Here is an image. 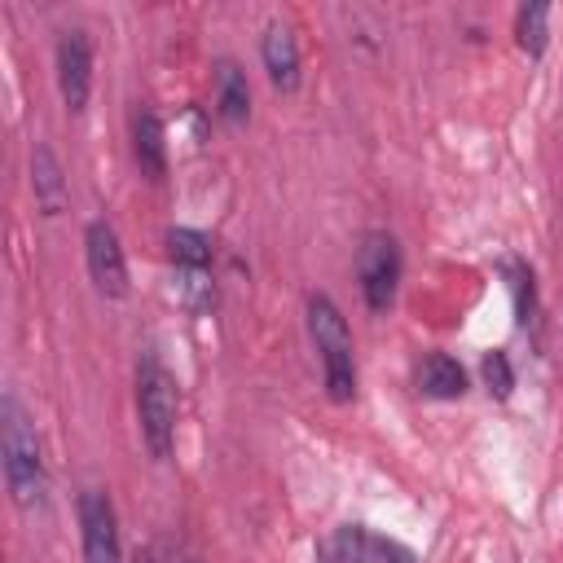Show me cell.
<instances>
[{
  "instance_id": "cell-1",
  "label": "cell",
  "mask_w": 563,
  "mask_h": 563,
  "mask_svg": "<svg viewBox=\"0 0 563 563\" xmlns=\"http://www.w3.org/2000/svg\"><path fill=\"white\" fill-rule=\"evenodd\" d=\"M0 453H4V484L18 506H35L44 497V462H40V440L26 418V409L4 396L0 405Z\"/></svg>"
},
{
  "instance_id": "cell-2",
  "label": "cell",
  "mask_w": 563,
  "mask_h": 563,
  "mask_svg": "<svg viewBox=\"0 0 563 563\" xmlns=\"http://www.w3.org/2000/svg\"><path fill=\"white\" fill-rule=\"evenodd\" d=\"M308 330L312 343L321 352V369H325V387L334 400H352L356 391V365H352V334L343 325V312L334 308L330 295H312L308 299Z\"/></svg>"
},
{
  "instance_id": "cell-3",
  "label": "cell",
  "mask_w": 563,
  "mask_h": 563,
  "mask_svg": "<svg viewBox=\"0 0 563 563\" xmlns=\"http://www.w3.org/2000/svg\"><path fill=\"white\" fill-rule=\"evenodd\" d=\"M136 413L150 453L163 462L176 440V378L163 369L158 356H141L136 365Z\"/></svg>"
},
{
  "instance_id": "cell-4",
  "label": "cell",
  "mask_w": 563,
  "mask_h": 563,
  "mask_svg": "<svg viewBox=\"0 0 563 563\" xmlns=\"http://www.w3.org/2000/svg\"><path fill=\"white\" fill-rule=\"evenodd\" d=\"M356 277H361V295L374 312H383L396 295V282H400V251H396V238L387 233H369L356 251Z\"/></svg>"
},
{
  "instance_id": "cell-5",
  "label": "cell",
  "mask_w": 563,
  "mask_h": 563,
  "mask_svg": "<svg viewBox=\"0 0 563 563\" xmlns=\"http://www.w3.org/2000/svg\"><path fill=\"white\" fill-rule=\"evenodd\" d=\"M79 532H84V563H123L114 506L101 488L79 493Z\"/></svg>"
},
{
  "instance_id": "cell-6",
  "label": "cell",
  "mask_w": 563,
  "mask_h": 563,
  "mask_svg": "<svg viewBox=\"0 0 563 563\" xmlns=\"http://www.w3.org/2000/svg\"><path fill=\"white\" fill-rule=\"evenodd\" d=\"M84 251H88V273L97 282L101 295L119 299L128 295V264H123V246H119V233L106 224V220H92L84 229Z\"/></svg>"
},
{
  "instance_id": "cell-7",
  "label": "cell",
  "mask_w": 563,
  "mask_h": 563,
  "mask_svg": "<svg viewBox=\"0 0 563 563\" xmlns=\"http://www.w3.org/2000/svg\"><path fill=\"white\" fill-rule=\"evenodd\" d=\"M57 88L66 110H84L88 106V88H92V44L84 31H66L57 40Z\"/></svg>"
},
{
  "instance_id": "cell-8",
  "label": "cell",
  "mask_w": 563,
  "mask_h": 563,
  "mask_svg": "<svg viewBox=\"0 0 563 563\" xmlns=\"http://www.w3.org/2000/svg\"><path fill=\"white\" fill-rule=\"evenodd\" d=\"M391 554L405 559L396 545L378 541L374 532H365L356 523H343L317 541V563H374V559H391Z\"/></svg>"
},
{
  "instance_id": "cell-9",
  "label": "cell",
  "mask_w": 563,
  "mask_h": 563,
  "mask_svg": "<svg viewBox=\"0 0 563 563\" xmlns=\"http://www.w3.org/2000/svg\"><path fill=\"white\" fill-rule=\"evenodd\" d=\"M260 53H264V66H268L273 88L295 92V88H299V48H295V35H290L282 22H273V26L264 31Z\"/></svg>"
},
{
  "instance_id": "cell-10",
  "label": "cell",
  "mask_w": 563,
  "mask_h": 563,
  "mask_svg": "<svg viewBox=\"0 0 563 563\" xmlns=\"http://www.w3.org/2000/svg\"><path fill=\"white\" fill-rule=\"evenodd\" d=\"M132 154L141 163V172L150 180H163L167 172V136H163V123L154 110H136L132 114Z\"/></svg>"
},
{
  "instance_id": "cell-11",
  "label": "cell",
  "mask_w": 563,
  "mask_h": 563,
  "mask_svg": "<svg viewBox=\"0 0 563 563\" xmlns=\"http://www.w3.org/2000/svg\"><path fill=\"white\" fill-rule=\"evenodd\" d=\"M31 185H35V202L44 207V216H57L66 207V176L48 145L31 150Z\"/></svg>"
},
{
  "instance_id": "cell-12",
  "label": "cell",
  "mask_w": 563,
  "mask_h": 563,
  "mask_svg": "<svg viewBox=\"0 0 563 563\" xmlns=\"http://www.w3.org/2000/svg\"><path fill=\"white\" fill-rule=\"evenodd\" d=\"M216 106H220V119L229 123H242L246 110H251V88H246V75L238 62H216Z\"/></svg>"
},
{
  "instance_id": "cell-13",
  "label": "cell",
  "mask_w": 563,
  "mask_h": 563,
  "mask_svg": "<svg viewBox=\"0 0 563 563\" xmlns=\"http://www.w3.org/2000/svg\"><path fill=\"white\" fill-rule=\"evenodd\" d=\"M418 387H422L427 396H435V400H453V396L466 391V369H462L449 352H431V356L422 361V369H418Z\"/></svg>"
},
{
  "instance_id": "cell-14",
  "label": "cell",
  "mask_w": 563,
  "mask_h": 563,
  "mask_svg": "<svg viewBox=\"0 0 563 563\" xmlns=\"http://www.w3.org/2000/svg\"><path fill=\"white\" fill-rule=\"evenodd\" d=\"M167 246H172L176 268H207V260H211V242L202 233H194V229H172Z\"/></svg>"
},
{
  "instance_id": "cell-15",
  "label": "cell",
  "mask_w": 563,
  "mask_h": 563,
  "mask_svg": "<svg viewBox=\"0 0 563 563\" xmlns=\"http://www.w3.org/2000/svg\"><path fill=\"white\" fill-rule=\"evenodd\" d=\"M545 22H550V9L545 4H528V9H519V18H515V35H519V48L523 53H541L545 48Z\"/></svg>"
},
{
  "instance_id": "cell-16",
  "label": "cell",
  "mask_w": 563,
  "mask_h": 563,
  "mask_svg": "<svg viewBox=\"0 0 563 563\" xmlns=\"http://www.w3.org/2000/svg\"><path fill=\"white\" fill-rule=\"evenodd\" d=\"M176 295L185 308H207L216 299V286L207 277V268H180V282H176Z\"/></svg>"
},
{
  "instance_id": "cell-17",
  "label": "cell",
  "mask_w": 563,
  "mask_h": 563,
  "mask_svg": "<svg viewBox=\"0 0 563 563\" xmlns=\"http://www.w3.org/2000/svg\"><path fill=\"white\" fill-rule=\"evenodd\" d=\"M501 268H506V277H510L515 317H519V321H528V317H532V308H537V299H532V273H528V264H519V260H506Z\"/></svg>"
},
{
  "instance_id": "cell-18",
  "label": "cell",
  "mask_w": 563,
  "mask_h": 563,
  "mask_svg": "<svg viewBox=\"0 0 563 563\" xmlns=\"http://www.w3.org/2000/svg\"><path fill=\"white\" fill-rule=\"evenodd\" d=\"M484 383H488V391H497V396H510L515 378H510V361H506V352H493V356H484Z\"/></svg>"
},
{
  "instance_id": "cell-19",
  "label": "cell",
  "mask_w": 563,
  "mask_h": 563,
  "mask_svg": "<svg viewBox=\"0 0 563 563\" xmlns=\"http://www.w3.org/2000/svg\"><path fill=\"white\" fill-rule=\"evenodd\" d=\"M136 563H158V554H154V550H150V545H145V550H141V554H136Z\"/></svg>"
},
{
  "instance_id": "cell-20",
  "label": "cell",
  "mask_w": 563,
  "mask_h": 563,
  "mask_svg": "<svg viewBox=\"0 0 563 563\" xmlns=\"http://www.w3.org/2000/svg\"><path fill=\"white\" fill-rule=\"evenodd\" d=\"M185 563H189V559H185Z\"/></svg>"
}]
</instances>
